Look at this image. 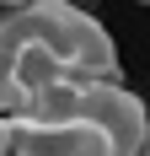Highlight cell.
Returning <instances> with one entry per match:
<instances>
[{
  "mask_svg": "<svg viewBox=\"0 0 150 156\" xmlns=\"http://www.w3.org/2000/svg\"><path fill=\"white\" fill-rule=\"evenodd\" d=\"M11 11H22V22L43 43L59 48L70 76H80V81H113L118 76V43L91 11L70 5V0H32V5H11Z\"/></svg>",
  "mask_w": 150,
  "mask_h": 156,
  "instance_id": "cell-1",
  "label": "cell"
},
{
  "mask_svg": "<svg viewBox=\"0 0 150 156\" xmlns=\"http://www.w3.org/2000/svg\"><path fill=\"white\" fill-rule=\"evenodd\" d=\"M11 156H118V145H113V135H107L97 119H86V113L59 119V124L11 113Z\"/></svg>",
  "mask_w": 150,
  "mask_h": 156,
  "instance_id": "cell-2",
  "label": "cell"
},
{
  "mask_svg": "<svg viewBox=\"0 0 150 156\" xmlns=\"http://www.w3.org/2000/svg\"><path fill=\"white\" fill-rule=\"evenodd\" d=\"M80 113L97 119V124L113 135L118 156H145V145H150V113H145V102H139L118 76H113V81H86Z\"/></svg>",
  "mask_w": 150,
  "mask_h": 156,
  "instance_id": "cell-3",
  "label": "cell"
},
{
  "mask_svg": "<svg viewBox=\"0 0 150 156\" xmlns=\"http://www.w3.org/2000/svg\"><path fill=\"white\" fill-rule=\"evenodd\" d=\"M0 156H11V113H0Z\"/></svg>",
  "mask_w": 150,
  "mask_h": 156,
  "instance_id": "cell-4",
  "label": "cell"
}]
</instances>
